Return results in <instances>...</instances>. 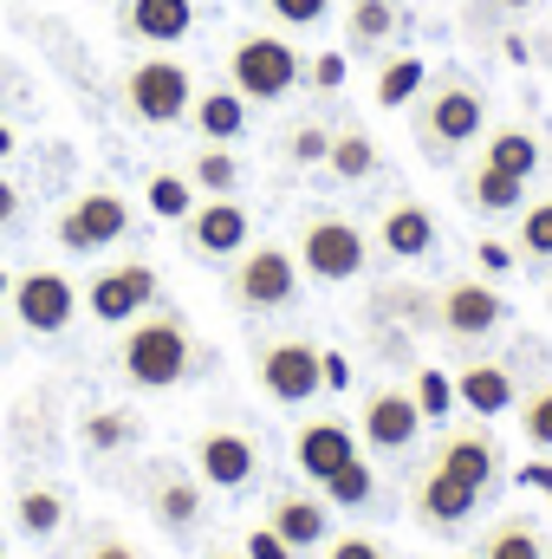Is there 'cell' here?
I'll return each instance as SVG.
<instances>
[{
	"instance_id": "obj_12",
	"label": "cell",
	"mask_w": 552,
	"mask_h": 559,
	"mask_svg": "<svg viewBox=\"0 0 552 559\" xmlns=\"http://www.w3.org/2000/svg\"><path fill=\"white\" fill-rule=\"evenodd\" d=\"M254 442L248 436H235V429H208V436H195V475L208 481V488H248L254 481Z\"/></svg>"
},
{
	"instance_id": "obj_42",
	"label": "cell",
	"mask_w": 552,
	"mask_h": 559,
	"mask_svg": "<svg viewBox=\"0 0 552 559\" xmlns=\"http://www.w3.org/2000/svg\"><path fill=\"white\" fill-rule=\"evenodd\" d=\"M325 559H384V547L364 540V534H338V540L325 547Z\"/></svg>"
},
{
	"instance_id": "obj_8",
	"label": "cell",
	"mask_w": 552,
	"mask_h": 559,
	"mask_svg": "<svg viewBox=\"0 0 552 559\" xmlns=\"http://www.w3.org/2000/svg\"><path fill=\"white\" fill-rule=\"evenodd\" d=\"M149 299H156V274H149L143 261L105 267V274L85 286V306H92V319H98V325H124V319H137Z\"/></svg>"
},
{
	"instance_id": "obj_40",
	"label": "cell",
	"mask_w": 552,
	"mask_h": 559,
	"mask_svg": "<svg viewBox=\"0 0 552 559\" xmlns=\"http://www.w3.org/2000/svg\"><path fill=\"white\" fill-rule=\"evenodd\" d=\"M345 72H351V59H345V52H319V59H312V85H319V92H338V85H345Z\"/></svg>"
},
{
	"instance_id": "obj_21",
	"label": "cell",
	"mask_w": 552,
	"mask_h": 559,
	"mask_svg": "<svg viewBox=\"0 0 552 559\" xmlns=\"http://www.w3.org/2000/svg\"><path fill=\"white\" fill-rule=\"evenodd\" d=\"M377 241H384V254H397V261H416V254H429V248H435V215H429L422 202H397V209L384 215Z\"/></svg>"
},
{
	"instance_id": "obj_13",
	"label": "cell",
	"mask_w": 552,
	"mask_h": 559,
	"mask_svg": "<svg viewBox=\"0 0 552 559\" xmlns=\"http://www.w3.org/2000/svg\"><path fill=\"white\" fill-rule=\"evenodd\" d=\"M351 455H358V436H351L345 423H332V417L305 423V429L292 436V462H299V475H305V481H319V488H325Z\"/></svg>"
},
{
	"instance_id": "obj_11",
	"label": "cell",
	"mask_w": 552,
	"mask_h": 559,
	"mask_svg": "<svg viewBox=\"0 0 552 559\" xmlns=\"http://www.w3.org/2000/svg\"><path fill=\"white\" fill-rule=\"evenodd\" d=\"M481 124H488V111H481V98L468 85H442L422 105V138L435 150H461L468 138H481Z\"/></svg>"
},
{
	"instance_id": "obj_5",
	"label": "cell",
	"mask_w": 552,
	"mask_h": 559,
	"mask_svg": "<svg viewBox=\"0 0 552 559\" xmlns=\"http://www.w3.org/2000/svg\"><path fill=\"white\" fill-rule=\"evenodd\" d=\"M124 98H131V111H137L143 124H176V118L195 105L189 72H182L176 59H143V66H131Z\"/></svg>"
},
{
	"instance_id": "obj_19",
	"label": "cell",
	"mask_w": 552,
	"mask_h": 559,
	"mask_svg": "<svg viewBox=\"0 0 552 559\" xmlns=\"http://www.w3.org/2000/svg\"><path fill=\"white\" fill-rule=\"evenodd\" d=\"M514 371L507 365H468L461 378H455V404H468L475 417H501V411H514Z\"/></svg>"
},
{
	"instance_id": "obj_22",
	"label": "cell",
	"mask_w": 552,
	"mask_h": 559,
	"mask_svg": "<svg viewBox=\"0 0 552 559\" xmlns=\"http://www.w3.org/2000/svg\"><path fill=\"white\" fill-rule=\"evenodd\" d=\"M189 111H195V131H202L208 143H235L241 131H248V98H241L235 85H221V92H202Z\"/></svg>"
},
{
	"instance_id": "obj_52",
	"label": "cell",
	"mask_w": 552,
	"mask_h": 559,
	"mask_svg": "<svg viewBox=\"0 0 552 559\" xmlns=\"http://www.w3.org/2000/svg\"><path fill=\"white\" fill-rule=\"evenodd\" d=\"M215 559H248V554H215Z\"/></svg>"
},
{
	"instance_id": "obj_30",
	"label": "cell",
	"mask_w": 552,
	"mask_h": 559,
	"mask_svg": "<svg viewBox=\"0 0 552 559\" xmlns=\"http://www.w3.org/2000/svg\"><path fill=\"white\" fill-rule=\"evenodd\" d=\"M371 495H377V475H371V462H364V455H351V462L325 481V501H332V508H364Z\"/></svg>"
},
{
	"instance_id": "obj_50",
	"label": "cell",
	"mask_w": 552,
	"mask_h": 559,
	"mask_svg": "<svg viewBox=\"0 0 552 559\" xmlns=\"http://www.w3.org/2000/svg\"><path fill=\"white\" fill-rule=\"evenodd\" d=\"M501 7H507V13H527V7H533V0H501Z\"/></svg>"
},
{
	"instance_id": "obj_53",
	"label": "cell",
	"mask_w": 552,
	"mask_h": 559,
	"mask_svg": "<svg viewBox=\"0 0 552 559\" xmlns=\"http://www.w3.org/2000/svg\"><path fill=\"white\" fill-rule=\"evenodd\" d=\"M0 559H7V554H0Z\"/></svg>"
},
{
	"instance_id": "obj_2",
	"label": "cell",
	"mask_w": 552,
	"mask_h": 559,
	"mask_svg": "<svg viewBox=\"0 0 552 559\" xmlns=\"http://www.w3.org/2000/svg\"><path fill=\"white\" fill-rule=\"evenodd\" d=\"M299 72H305V59H299L292 39H279V33H248V39H235V52H228L235 92H241V98H261V105L286 98V92L299 85Z\"/></svg>"
},
{
	"instance_id": "obj_16",
	"label": "cell",
	"mask_w": 552,
	"mask_h": 559,
	"mask_svg": "<svg viewBox=\"0 0 552 559\" xmlns=\"http://www.w3.org/2000/svg\"><path fill=\"white\" fill-rule=\"evenodd\" d=\"M267 527H274L292 554H312V547L332 540V514H325V501H312V495H279Z\"/></svg>"
},
{
	"instance_id": "obj_34",
	"label": "cell",
	"mask_w": 552,
	"mask_h": 559,
	"mask_svg": "<svg viewBox=\"0 0 552 559\" xmlns=\"http://www.w3.org/2000/svg\"><path fill=\"white\" fill-rule=\"evenodd\" d=\"M79 436H85V449H124L137 436V417L131 411H92L79 423Z\"/></svg>"
},
{
	"instance_id": "obj_39",
	"label": "cell",
	"mask_w": 552,
	"mask_h": 559,
	"mask_svg": "<svg viewBox=\"0 0 552 559\" xmlns=\"http://www.w3.org/2000/svg\"><path fill=\"white\" fill-rule=\"evenodd\" d=\"M325 7H332V0H267V13H274L279 26H319Z\"/></svg>"
},
{
	"instance_id": "obj_25",
	"label": "cell",
	"mask_w": 552,
	"mask_h": 559,
	"mask_svg": "<svg viewBox=\"0 0 552 559\" xmlns=\"http://www.w3.org/2000/svg\"><path fill=\"white\" fill-rule=\"evenodd\" d=\"M195 514H202V488H195L189 475H169V481L156 488V521H163L169 534H189Z\"/></svg>"
},
{
	"instance_id": "obj_28",
	"label": "cell",
	"mask_w": 552,
	"mask_h": 559,
	"mask_svg": "<svg viewBox=\"0 0 552 559\" xmlns=\"http://www.w3.org/2000/svg\"><path fill=\"white\" fill-rule=\"evenodd\" d=\"M422 79H429V72H422V59H416V52L391 59V66L377 72V105H384V111H404L416 92H422Z\"/></svg>"
},
{
	"instance_id": "obj_38",
	"label": "cell",
	"mask_w": 552,
	"mask_h": 559,
	"mask_svg": "<svg viewBox=\"0 0 552 559\" xmlns=\"http://www.w3.org/2000/svg\"><path fill=\"white\" fill-rule=\"evenodd\" d=\"M286 156H292V163H325V156H332V131L299 124V131H292V143H286Z\"/></svg>"
},
{
	"instance_id": "obj_1",
	"label": "cell",
	"mask_w": 552,
	"mask_h": 559,
	"mask_svg": "<svg viewBox=\"0 0 552 559\" xmlns=\"http://www.w3.org/2000/svg\"><path fill=\"white\" fill-rule=\"evenodd\" d=\"M124 378L137 391H176L189 378V325L176 312L137 319V332L124 338Z\"/></svg>"
},
{
	"instance_id": "obj_10",
	"label": "cell",
	"mask_w": 552,
	"mask_h": 559,
	"mask_svg": "<svg viewBox=\"0 0 552 559\" xmlns=\"http://www.w3.org/2000/svg\"><path fill=\"white\" fill-rule=\"evenodd\" d=\"M13 312H20L26 332H65L72 312H79V293H72L65 274H46V267H39V274L13 280Z\"/></svg>"
},
{
	"instance_id": "obj_49",
	"label": "cell",
	"mask_w": 552,
	"mask_h": 559,
	"mask_svg": "<svg viewBox=\"0 0 552 559\" xmlns=\"http://www.w3.org/2000/svg\"><path fill=\"white\" fill-rule=\"evenodd\" d=\"M7 150H13V131H7V118H0V156H7Z\"/></svg>"
},
{
	"instance_id": "obj_3",
	"label": "cell",
	"mask_w": 552,
	"mask_h": 559,
	"mask_svg": "<svg viewBox=\"0 0 552 559\" xmlns=\"http://www.w3.org/2000/svg\"><path fill=\"white\" fill-rule=\"evenodd\" d=\"M254 371H261V391H267L274 404H312V397L325 391L319 345H305V338H274V345L254 358Z\"/></svg>"
},
{
	"instance_id": "obj_18",
	"label": "cell",
	"mask_w": 552,
	"mask_h": 559,
	"mask_svg": "<svg viewBox=\"0 0 552 559\" xmlns=\"http://www.w3.org/2000/svg\"><path fill=\"white\" fill-rule=\"evenodd\" d=\"M475 508H481V495H475V488H461V481H455V475H442V468H429V475H422V488H416V514H422L429 527H461Z\"/></svg>"
},
{
	"instance_id": "obj_14",
	"label": "cell",
	"mask_w": 552,
	"mask_h": 559,
	"mask_svg": "<svg viewBox=\"0 0 552 559\" xmlns=\"http://www.w3.org/2000/svg\"><path fill=\"white\" fill-rule=\"evenodd\" d=\"M189 241L202 248V254H241L248 248V209L235 202V195H208L195 215H189Z\"/></svg>"
},
{
	"instance_id": "obj_15",
	"label": "cell",
	"mask_w": 552,
	"mask_h": 559,
	"mask_svg": "<svg viewBox=\"0 0 552 559\" xmlns=\"http://www.w3.org/2000/svg\"><path fill=\"white\" fill-rule=\"evenodd\" d=\"M416 429H422V411H416L410 391H377V397L364 404V442H371V449H384V455L410 449Z\"/></svg>"
},
{
	"instance_id": "obj_24",
	"label": "cell",
	"mask_w": 552,
	"mask_h": 559,
	"mask_svg": "<svg viewBox=\"0 0 552 559\" xmlns=\"http://www.w3.org/2000/svg\"><path fill=\"white\" fill-rule=\"evenodd\" d=\"M468 195H475V209H488V215H514L520 209V195H527V182L520 176H507V169H475L468 176Z\"/></svg>"
},
{
	"instance_id": "obj_17",
	"label": "cell",
	"mask_w": 552,
	"mask_h": 559,
	"mask_svg": "<svg viewBox=\"0 0 552 559\" xmlns=\"http://www.w3.org/2000/svg\"><path fill=\"white\" fill-rule=\"evenodd\" d=\"M435 468H442V475H455L461 488L488 495V488H494V475H501V455H494V442H488V436H448V442L435 449Z\"/></svg>"
},
{
	"instance_id": "obj_44",
	"label": "cell",
	"mask_w": 552,
	"mask_h": 559,
	"mask_svg": "<svg viewBox=\"0 0 552 559\" xmlns=\"http://www.w3.org/2000/svg\"><path fill=\"white\" fill-rule=\"evenodd\" d=\"M520 488H540L552 501V462H527V468H520Z\"/></svg>"
},
{
	"instance_id": "obj_31",
	"label": "cell",
	"mask_w": 552,
	"mask_h": 559,
	"mask_svg": "<svg viewBox=\"0 0 552 559\" xmlns=\"http://www.w3.org/2000/svg\"><path fill=\"white\" fill-rule=\"evenodd\" d=\"M20 527H26L33 540H52V534L65 527V501H59L52 488H26V495H20Z\"/></svg>"
},
{
	"instance_id": "obj_23",
	"label": "cell",
	"mask_w": 552,
	"mask_h": 559,
	"mask_svg": "<svg viewBox=\"0 0 552 559\" xmlns=\"http://www.w3.org/2000/svg\"><path fill=\"white\" fill-rule=\"evenodd\" d=\"M488 169H507V176H520V182H533V169H540V138L533 131H520V124H501L494 138H488V156H481Z\"/></svg>"
},
{
	"instance_id": "obj_35",
	"label": "cell",
	"mask_w": 552,
	"mask_h": 559,
	"mask_svg": "<svg viewBox=\"0 0 552 559\" xmlns=\"http://www.w3.org/2000/svg\"><path fill=\"white\" fill-rule=\"evenodd\" d=\"M416 411H422V423H442L448 411H455V378H442V371H416Z\"/></svg>"
},
{
	"instance_id": "obj_46",
	"label": "cell",
	"mask_w": 552,
	"mask_h": 559,
	"mask_svg": "<svg viewBox=\"0 0 552 559\" xmlns=\"http://www.w3.org/2000/svg\"><path fill=\"white\" fill-rule=\"evenodd\" d=\"M13 215H20V189H13V182H7V176H0V228H7V222H13Z\"/></svg>"
},
{
	"instance_id": "obj_47",
	"label": "cell",
	"mask_w": 552,
	"mask_h": 559,
	"mask_svg": "<svg viewBox=\"0 0 552 559\" xmlns=\"http://www.w3.org/2000/svg\"><path fill=\"white\" fill-rule=\"evenodd\" d=\"M501 59H514V66H527L533 52H527V39H520V33H507V39H501Z\"/></svg>"
},
{
	"instance_id": "obj_26",
	"label": "cell",
	"mask_w": 552,
	"mask_h": 559,
	"mask_svg": "<svg viewBox=\"0 0 552 559\" xmlns=\"http://www.w3.org/2000/svg\"><path fill=\"white\" fill-rule=\"evenodd\" d=\"M481 559H547V540L533 521H501L488 540H481Z\"/></svg>"
},
{
	"instance_id": "obj_45",
	"label": "cell",
	"mask_w": 552,
	"mask_h": 559,
	"mask_svg": "<svg viewBox=\"0 0 552 559\" xmlns=\"http://www.w3.org/2000/svg\"><path fill=\"white\" fill-rule=\"evenodd\" d=\"M481 267H488V274H507V267H514V254H507L501 241H481Z\"/></svg>"
},
{
	"instance_id": "obj_32",
	"label": "cell",
	"mask_w": 552,
	"mask_h": 559,
	"mask_svg": "<svg viewBox=\"0 0 552 559\" xmlns=\"http://www.w3.org/2000/svg\"><path fill=\"white\" fill-rule=\"evenodd\" d=\"M351 46H384L397 33V7L391 0H351Z\"/></svg>"
},
{
	"instance_id": "obj_43",
	"label": "cell",
	"mask_w": 552,
	"mask_h": 559,
	"mask_svg": "<svg viewBox=\"0 0 552 559\" xmlns=\"http://www.w3.org/2000/svg\"><path fill=\"white\" fill-rule=\"evenodd\" d=\"M319 371H325V391H345V384H351V365H345L338 352H319Z\"/></svg>"
},
{
	"instance_id": "obj_6",
	"label": "cell",
	"mask_w": 552,
	"mask_h": 559,
	"mask_svg": "<svg viewBox=\"0 0 552 559\" xmlns=\"http://www.w3.org/2000/svg\"><path fill=\"white\" fill-rule=\"evenodd\" d=\"M124 228H131V209H124V195H111V189H92V195H79V202L59 215V248H72V254H92V248H111V241H124Z\"/></svg>"
},
{
	"instance_id": "obj_37",
	"label": "cell",
	"mask_w": 552,
	"mask_h": 559,
	"mask_svg": "<svg viewBox=\"0 0 552 559\" xmlns=\"http://www.w3.org/2000/svg\"><path fill=\"white\" fill-rule=\"evenodd\" d=\"M520 436L533 449H552V384H540L527 404H520Z\"/></svg>"
},
{
	"instance_id": "obj_20",
	"label": "cell",
	"mask_w": 552,
	"mask_h": 559,
	"mask_svg": "<svg viewBox=\"0 0 552 559\" xmlns=\"http://www.w3.org/2000/svg\"><path fill=\"white\" fill-rule=\"evenodd\" d=\"M124 20H131V33L149 39V46H176L195 26V0H131Z\"/></svg>"
},
{
	"instance_id": "obj_29",
	"label": "cell",
	"mask_w": 552,
	"mask_h": 559,
	"mask_svg": "<svg viewBox=\"0 0 552 559\" xmlns=\"http://www.w3.org/2000/svg\"><path fill=\"white\" fill-rule=\"evenodd\" d=\"M149 215H163V222H189L195 215V182L189 176H149Z\"/></svg>"
},
{
	"instance_id": "obj_33",
	"label": "cell",
	"mask_w": 552,
	"mask_h": 559,
	"mask_svg": "<svg viewBox=\"0 0 552 559\" xmlns=\"http://www.w3.org/2000/svg\"><path fill=\"white\" fill-rule=\"evenodd\" d=\"M189 182H195V189H208V195H228V189L241 182V163L228 156V143H208V150L195 156V169H189Z\"/></svg>"
},
{
	"instance_id": "obj_9",
	"label": "cell",
	"mask_w": 552,
	"mask_h": 559,
	"mask_svg": "<svg viewBox=\"0 0 552 559\" xmlns=\"http://www.w3.org/2000/svg\"><path fill=\"white\" fill-rule=\"evenodd\" d=\"M435 319H442L448 338H488V332L507 319V299H501L494 286H481V280H455V286H442Z\"/></svg>"
},
{
	"instance_id": "obj_54",
	"label": "cell",
	"mask_w": 552,
	"mask_h": 559,
	"mask_svg": "<svg viewBox=\"0 0 552 559\" xmlns=\"http://www.w3.org/2000/svg\"><path fill=\"white\" fill-rule=\"evenodd\" d=\"M547 559H552V554H547Z\"/></svg>"
},
{
	"instance_id": "obj_51",
	"label": "cell",
	"mask_w": 552,
	"mask_h": 559,
	"mask_svg": "<svg viewBox=\"0 0 552 559\" xmlns=\"http://www.w3.org/2000/svg\"><path fill=\"white\" fill-rule=\"evenodd\" d=\"M0 293H13V280H7V267H0Z\"/></svg>"
},
{
	"instance_id": "obj_48",
	"label": "cell",
	"mask_w": 552,
	"mask_h": 559,
	"mask_svg": "<svg viewBox=\"0 0 552 559\" xmlns=\"http://www.w3.org/2000/svg\"><path fill=\"white\" fill-rule=\"evenodd\" d=\"M92 559H137V554H131L124 540H98V547H92Z\"/></svg>"
},
{
	"instance_id": "obj_4",
	"label": "cell",
	"mask_w": 552,
	"mask_h": 559,
	"mask_svg": "<svg viewBox=\"0 0 552 559\" xmlns=\"http://www.w3.org/2000/svg\"><path fill=\"white\" fill-rule=\"evenodd\" d=\"M299 267H305L312 280H325V286L358 280L364 274V235H358L351 222L325 215V222H312V228L299 235Z\"/></svg>"
},
{
	"instance_id": "obj_36",
	"label": "cell",
	"mask_w": 552,
	"mask_h": 559,
	"mask_svg": "<svg viewBox=\"0 0 552 559\" xmlns=\"http://www.w3.org/2000/svg\"><path fill=\"white\" fill-rule=\"evenodd\" d=\"M520 254L552 261V195H547V202H533V209L520 215Z\"/></svg>"
},
{
	"instance_id": "obj_27",
	"label": "cell",
	"mask_w": 552,
	"mask_h": 559,
	"mask_svg": "<svg viewBox=\"0 0 552 559\" xmlns=\"http://www.w3.org/2000/svg\"><path fill=\"white\" fill-rule=\"evenodd\" d=\"M325 163H332V176H338V182H364V176L377 169V143L364 138V131H338Z\"/></svg>"
},
{
	"instance_id": "obj_7",
	"label": "cell",
	"mask_w": 552,
	"mask_h": 559,
	"mask_svg": "<svg viewBox=\"0 0 552 559\" xmlns=\"http://www.w3.org/2000/svg\"><path fill=\"white\" fill-rule=\"evenodd\" d=\"M299 293V261L286 248H248L241 267H235V299L254 306V312H274Z\"/></svg>"
},
{
	"instance_id": "obj_41",
	"label": "cell",
	"mask_w": 552,
	"mask_h": 559,
	"mask_svg": "<svg viewBox=\"0 0 552 559\" xmlns=\"http://www.w3.org/2000/svg\"><path fill=\"white\" fill-rule=\"evenodd\" d=\"M241 554H248V559H299V554H292V547H286V540L274 534V527H254Z\"/></svg>"
}]
</instances>
